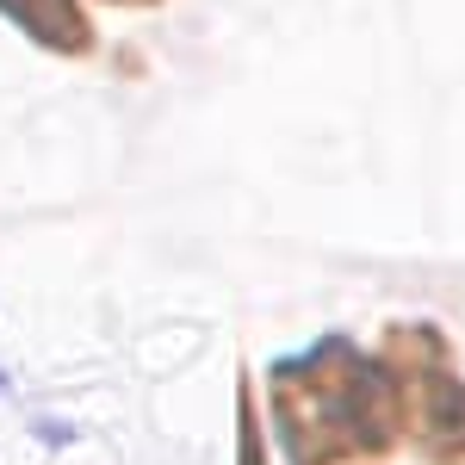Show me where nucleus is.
I'll list each match as a JSON object with an SVG mask.
<instances>
[{"instance_id":"2","label":"nucleus","mask_w":465,"mask_h":465,"mask_svg":"<svg viewBox=\"0 0 465 465\" xmlns=\"http://www.w3.org/2000/svg\"><path fill=\"white\" fill-rule=\"evenodd\" d=\"M391 372L416 403V429L434 465H465V385H453L440 335L434 329H397L391 335Z\"/></svg>"},{"instance_id":"3","label":"nucleus","mask_w":465,"mask_h":465,"mask_svg":"<svg viewBox=\"0 0 465 465\" xmlns=\"http://www.w3.org/2000/svg\"><path fill=\"white\" fill-rule=\"evenodd\" d=\"M0 13L56 56H87L94 50V25H87L81 0H0Z\"/></svg>"},{"instance_id":"4","label":"nucleus","mask_w":465,"mask_h":465,"mask_svg":"<svg viewBox=\"0 0 465 465\" xmlns=\"http://www.w3.org/2000/svg\"><path fill=\"white\" fill-rule=\"evenodd\" d=\"M118 6H155V0H118Z\"/></svg>"},{"instance_id":"1","label":"nucleus","mask_w":465,"mask_h":465,"mask_svg":"<svg viewBox=\"0 0 465 465\" xmlns=\"http://www.w3.org/2000/svg\"><path fill=\"white\" fill-rule=\"evenodd\" d=\"M273 416L292 465H372L397 440L403 385L360 348L322 341L317 354L273 366Z\"/></svg>"}]
</instances>
